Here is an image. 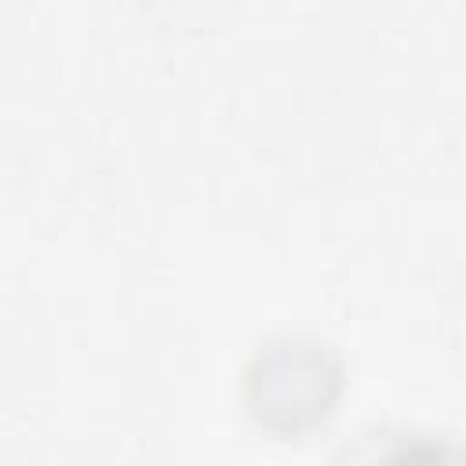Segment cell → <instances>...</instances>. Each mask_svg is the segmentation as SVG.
Segmentation results:
<instances>
[{
    "mask_svg": "<svg viewBox=\"0 0 466 466\" xmlns=\"http://www.w3.org/2000/svg\"><path fill=\"white\" fill-rule=\"evenodd\" d=\"M382 466H466V455L451 444H437V441H411L400 448H390V455L382 459Z\"/></svg>",
    "mask_w": 466,
    "mask_h": 466,
    "instance_id": "cell-1",
    "label": "cell"
}]
</instances>
